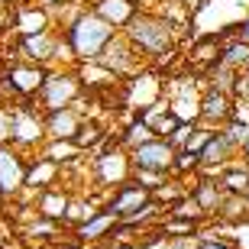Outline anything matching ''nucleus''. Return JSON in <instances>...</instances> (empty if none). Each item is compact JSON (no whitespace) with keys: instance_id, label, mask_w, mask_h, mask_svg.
Wrapping results in <instances>:
<instances>
[{"instance_id":"obj_1","label":"nucleus","mask_w":249,"mask_h":249,"mask_svg":"<svg viewBox=\"0 0 249 249\" xmlns=\"http://www.w3.org/2000/svg\"><path fill=\"white\" fill-rule=\"evenodd\" d=\"M126 36L149 55H168L175 46V23H168L165 17L159 19L149 13H133V19L126 23Z\"/></svg>"},{"instance_id":"obj_2","label":"nucleus","mask_w":249,"mask_h":249,"mask_svg":"<svg viewBox=\"0 0 249 249\" xmlns=\"http://www.w3.org/2000/svg\"><path fill=\"white\" fill-rule=\"evenodd\" d=\"M110 39H113V23L104 19L101 13H88L71 26V46L81 58H97Z\"/></svg>"},{"instance_id":"obj_3","label":"nucleus","mask_w":249,"mask_h":249,"mask_svg":"<svg viewBox=\"0 0 249 249\" xmlns=\"http://www.w3.org/2000/svg\"><path fill=\"white\" fill-rule=\"evenodd\" d=\"M178 149L165 136H152L133 149V165L136 168H152V172H172L175 168Z\"/></svg>"},{"instance_id":"obj_4","label":"nucleus","mask_w":249,"mask_h":249,"mask_svg":"<svg viewBox=\"0 0 249 249\" xmlns=\"http://www.w3.org/2000/svg\"><path fill=\"white\" fill-rule=\"evenodd\" d=\"M236 152H240V146H236L223 129H213V136L207 139V146L201 149V168H207V172L217 178L230 162H236Z\"/></svg>"},{"instance_id":"obj_5","label":"nucleus","mask_w":249,"mask_h":249,"mask_svg":"<svg viewBox=\"0 0 249 249\" xmlns=\"http://www.w3.org/2000/svg\"><path fill=\"white\" fill-rule=\"evenodd\" d=\"M236 110V97L227 91H217V88H207L201 97V120L213 123V126H227V120Z\"/></svg>"},{"instance_id":"obj_6","label":"nucleus","mask_w":249,"mask_h":249,"mask_svg":"<svg viewBox=\"0 0 249 249\" xmlns=\"http://www.w3.org/2000/svg\"><path fill=\"white\" fill-rule=\"evenodd\" d=\"M149 201H152V197H149V188H142L139 181L136 185H123L120 191H117V197L110 201V213H117V217L126 220V217H133L136 211H142Z\"/></svg>"},{"instance_id":"obj_7","label":"nucleus","mask_w":249,"mask_h":249,"mask_svg":"<svg viewBox=\"0 0 249 249\" xmlns=\"http://www.w3.org/2000/svg\"><path fill=\"white\" fill-rule=\"evenodd\" d=\"M201 97L204 94H197L191 84H181L178 94L168 101V107H172V113H175L181 123H197L201 120Z\"/></svg>"},{"instance_id":"obj_8","label":"nucleus","mask_w":249,"mask_h":249,"mask_svg":"<svg viewBox=\"0 0 249 249\" xmlns=\"http://www.w3.org/2000/svg\"><path fill=\"white\" fill-rule=\"evenodd\" d=\"M74 91H78V84H74V78H68V74H55V78H46V84H42L46 104L52 107V110H62L65 104L74 97Z\"/></svg>"},{"instance_id":"obj_9","label":"nucleus","mask_w":249,"mask_h":249,"mask_svg":"<svg viewBox=\"0 0 249 249\" xmlns=\"http://www.w3.org/2000/svg\"><path fill=\"white\" fill-rule=\"evenodd\" d=\"M191 194L197 197V204L204 207V213H217V211H220V204H223V197H227V191H223V185H220V178H213V175L197 178V185H194Z\"/></svg>"},{"instance_id":"obj_10","label":"nucleus","mask_w":249,"mask_h":249,"mask_svg":"<svg viewBox=\"0 0 249 249\" xmlns=\"http://www.w3.org/2000/svg\"><path fill=\"white\" fill-rule=\"evenodd\" d=\"M97 62L107 65L110 71H123V68H129V65H133V49H129L126 39H117V36H113L110 42L104 46V52L97 55Z\"/></svg>"},{"instance_id":"obj_11","label":"nucleus","mask_w":249,"mask_h":249,"mask_svg":"<svg viewBox=\"0 0 249 249\" xmlns=\"http://www.w3.org/2000/svg\"><path fill=\"white\" fill-rule=\"evenodd\" d=\"M217 217L227 223H249V194L246 191H227Z\"/></svg>"},{"instance_id":"obj_12","label":"nucleus","mask_w":249,"mask_h":249,"mask_svg":"<svg viewBox=\"0 0 249 249\" xmlns=\"http://www.w3.org/2000/svg\"><path fill=\"white\" fill-rule=\"evenodd\" d=\"M207 88H217V91H227V94L236 97V91H240V71L230 68L227 62L211 65V71H207Z\"/></svg>"},{"instance_id":"obj_13","label":"nucleus","mask_w":249,"mask_h":249,"mask_svg":"<svg viewBox=\"0 0 249 249\" xmlns=\"http://www.w3.org/2000/svg\"><path fill=\"white\" fill-rule=\"evenodd\" d=\"M104 19H110L113 26H126L133 13H136V0H101V7H97Z\"/></svg>"},{"instance_id":"obj_14","label":"nucleus","mask_w":249,"mask_h":249,"mask_svg":"<svg viewBox=\"0 0 249 249\" xmlns=\"http://www.w3.org/2000/svg\"><path fill=\"white\" fill-rule=\"evenodd\" d=\"M220 62H227L230 68H236V71H246L249 68V39L236 36L233 42H227L220 52Z\"/></svg>"},{"instance_id":"obj_15","label":"nucleus","mask_w":249,"mask_h":249,"mask_svg":"<svg viewBox=\"0 0 249 249\" xmlns=\"http://www.w3.org/2000/svg\"><path fill=\"white\" fill-rule=\"evenodd\" d=\"M217 178H220L223 191H246V188H249V165H246V162H243V165H240V162H230Z\"/></svg>"},{"instance_id":"obj_16","label":"nucleus","mask_w":249,"mask_h":249,"mask_svg":"<svg viewBox=\"0 0 249 249\" xmlns=\"http://www.w3.org/2000/svg\"><path fill=\"white\" fill-rule=\"evenodd\" d=\"M23 181V168H19L17 156L13 152H0V188L3 191H13Z\"/></svg>"},{"instance_id":"obj_17","label":"nucleus","mask_w":249,"mask_h":249,"mask_svg":"<svg viewBox=\"0 0 249 249\" xmlns=\"http://www.w3.org/2000/svg\"><path fill=\"white\" fill-rule=\"evenodd\" d=\"M74 129H81L78 126V117H74V110H68V107H62V110L52 113V120H49V133L58 139H71L74 136Z\"/></svg>"},{"instance_id":"obj_18","label":"nucleus","mask_w":249,"mask_h":249,"mask_svg":"<svg viewBox=\"0 0 249 249\" xmlns=\"http://www.w3.org/2000/svg\"><path fill=\"white\" fill-rule=\"evenodd\" d=\"M10 84L17 91H36V88L46 84V74L39 71V68H13L10 71Z\"/></svg>"},{"instance_id":"obj_19","label":"nucleus","mask_w":249,"mask_h":249,"mask_svg":"<svg viewBox=\"0 0 249 249\" xmlns=\"http://www.w3.org/2000/svg\"><path fill=\"white\" fill-rule=\"evenodd\" d=\"M113 217H117V213H97L94 220L81 223V230H78V236H81V240H101L104 233H107V230L113 227Z\"/></svg>"},{"instance_id":"obj_20","label":"nucleus","mask_w":249,"mask_h":249,"mask_svg":"<svg viewBox=\"0 0 249 249\" xmlns=\"http://www.w3.org/2000/svg\"><path fill=\"white\" fill-rule=\"evenodd\" d=\"M101 178L104 181H123V178H126V162H123L120 152L101 156Z\"/></svg>"},{"instance_id":"obj_21","label":"nucleus","mask_w":249,"mask_h":249,"mask_svg":"<svg viewBox=\"0 0 249 249\" xmlns=\"http://www.w3.org/2000/svg\"><path fill=\"white\" fill-rule=\"evenodd\" d=\"M39 133H42V126H39V120H36V117H29V113H19L17 123H13V136L23 139V142L39 139Z\"/></svg>"},{"instance_id":"obj_22","label":"nucleus","mask_w":249,"mask_h":249,"mask_svg":"<svg viewBox=\"0 0 249 249\" xmlns=\"http://www.w3.org/2000/svg\"><path fill=\"white\" fill-rule=\"evenodd\" d=\"M26 55L29 58H39V62H42V58H49L52 55V39L46 36V33H33V36L26 39Z\"/></svg>"},{"instance_id":"obj_23","label":"nucleus","mask_w":249,"mask_h":249,"mask_svg":"<svg viewBox=\"0 0 249 249\" xmlns=\"http://www.w3.org/2000/svg\"><path fill=\"white\" fill-rule=\"evenodd\" d=\"M194 168H201V152H191V149H178L175 168H172V172H194Z\"/></svg>"},{"instance_id":"obj_24","label":"nucleus","mask_w":249,"mask_h":249,"mask_svg":"<svg viewBox=\"0 0 249 249\" xmlns=\"http://www.w3.org/2000/svg\"><path fill=\"white\" fill-rule=\"evenodd\" d=\"M42 213L46 217H65L68 213V201H65L62 194H46L42 197Z\"/></svg>"},{"instance_id":"obj_25","label":"nucleus","mask_w":249,"mask_h":249,"mask_svg":"<svg viewBox=\"0 0 249 249\" xmlns=\"http://www.w3.org/2000/svg\"><path fill=\"white\" fill-rule=\"evenodd\" d=\"M42 26H46V13H42V10H33V13H23V17H19V29H23L26 36L42 33Z\"/></svg>"},{"instance_id":"obj_26","label":"nucleus","mask_w":249,"mask_h":249,"mask_svg":"<svg viewBox=\"0 0 249 249\" xmlns=\"http://www.w3.org/2000/svg\"><path fill=\"white\" fill-rule=\"evenodd\" d=\"M136 181L142 188H159V185H165V172H152V168H136Z\"/></svg>"},{"instance_id":"obj_27","label":"nucleus","mask_w":249,"mask_h":249,"mask_svg":"<svg viewBox=\"0 0 249 249\" xmlns=\"http://www.w3.org/2000/svg\"><path fill=\"white\" fill-rule=\"evenodd\" d=\"M156 136V133H152V126H149L146 120H139V123H133V126H129V133H126V142H146V139H152Z\"/></svg>"},{"instance_id":"obj_28","label":"nucleus","mask_w":249,"mask_h":249,"mask_svg":"<svg viewBox=\"0 0 249 249\" xmlns=\"http://www.w3.org/2000/svg\"><path fill=\"white\" fill-rule=\"evenodd\" d=\"M213 136V129H201V126H194V133H191V139L185 142V149H191V152H201L204 146H207V139Z\"/></svg>"},{"instance_id":"obj_29","label":"nucleus","mask_w":249,"mask_h":249,"mask_svg":"<svg viewBox=\"0 0 249 249\" xmlns=\"http://www.w3.org/2000/svg\"><path fill=\"white\" fill-rule=\"evenodd\" d=\"M52 172H55V165H52V162H42V165H36L33 172H29V185H46L49 178H52Z\"/></svg>"},{"instance_id":"obj_30","label":"nucleus","mask_w":249,"mask_h":249,"mask_svg":"<svg viewBox=\"0 0 249 249\" xmlns=\"http://www.w3.org/2000/svg\"><path fill=\"white\" fill-rule=\"evenodd\" d=\"M97 136H101V129H97V126H84L81 133L74 136V142H78V146H91V142H94Z\"/></svg>"},{"instance_id":"obj_31","label":"nucleus","mask_w":249,"mask_h":249,"mask_svg":"<svg viewBox=\"0 0 249 249\" xmlns=\"http://www.w3.org/2000/svg\"><path fill=\"white\" fill-rule=\"evenodd\" d=\"M236 97H240V101H249V68L240 71V91H236Z\"/></svg>"},{"instance_id":"obj_32","label":"nucleus","mask_w":249,"mask_h":249,"mask_svg":"<svg viewBox=\"0 0 249 249\" xmlns=\"http://www.w3.org/2000/svg\"><path fill=\"white\" fill-rule=\"evenodd\" d=\"M197 249H236L233 243H227V240H204Z\"/></svg>"},{"instance_id":"obj_33","label":"nucleus","mask_w":249,"mask_h":249,"mask_svg":"<svg viewBox=\"0 0 249 249\" xmlns=\"http://www.w3.org/2000/svg\"><path fill=\"white\" fill-rule=\"evenodd\" d=\"M10 129H13V126H10V120L3 117V113H0V139H7V136H10Z\"/></svg>"},{"instance_id":"obj_34","label":"nucleus","mask_w":249,"mask_h":249,"mask_svg":"<svg viewBox=\"0 0 249 249\" xmlns=\"http://www.w3.org/2000/svg\"><path fill=\"white\" fill-rule=\"evenodd\" d=\"M240 156H243V162H246V165H249V139H246V142H243V146H240Z\"/></svg>"},{"instance_id":"obj_35","label":"nucleus","mask_w":249,"mask_h":249,"mask_svg":"<svg viewBox=\"0 0 249 249\" xmlns=\"http://www.w3.org/2000/svg\"><path fill=\"white\" fill-rule=\"evenodd\" d=\"M240 36H243V39H249V17L243 19V29H240Z\"/></svg>"},{"instance_id":"obj_36","label":"nucleus","mask_w":249,"mask_h":249,"mask_svg":"<svg viewBox=\"0 0 249 249\" xmlns=\"http://www.w3.org/2000/svg\"><path fill=\"white\" fill-rule=\"evenodd\" d=\"M136 3H156V0H136Z\"/></svg>"},{"instance_id":"obj_37","label":"nucleus","mask_w":249,"mask_h":249,"mask_svg":"<svg viewBox=\"0 0 249 249\" xmlns=\"http://www.w3.org/2000/svg\"><path fill=\"white\" fill-rule=\"evenodd\" d=\"M42 3H55V0H42Z\"/></svg>"},{"instance_id":"obj_38","label":"nucleus","mask_w":249,"mask_h":249,"mask_svg":"<svg viewBox=\"0 0 249 249\" xmlns=\"http://www.w3.org/2000/svg\"><path fill=\"white\" fill-rule=\"evenodd\" d=\"M0 26H3V19H0Z\"/></svg>"},{"instance_id":"obj_39","label":"nucleus","mask_w":249,"mask_h":249,"mask_svg":"<svg viewBox=\"0 0 249 249\" xmlns=\"http://www.w3.org/2000/svg\"><path fill=\"white\" fill-rule=\"evenodd\" d=\"M246 194H249V188H246Z\"/></svg>"}]
</instances>
